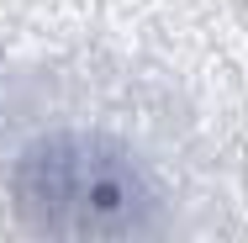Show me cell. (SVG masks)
Wrapping results in <instances>:
<instances>
[{"instance_id":"1","label":"cell","mask_w":248,"mask_h":243,"mask_svg":"<svg viewBox=\"0 0 248 243\" xmlns=\"http://www.w3.org/2000/svg\"><path fill=\"white\" fill-rule=\"evenodd\" d=\"M5 206L37 243H158L174 222V191L153 153L85 116H58L16 138Z\"/></svg>"}]
</instances>
